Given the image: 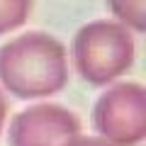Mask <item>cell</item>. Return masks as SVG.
I'll list each match as a JSON object with an SVG mask.
<instances>
[{
	"mask_svg": "<svg viewBox=\"0 0 146 146\" xmlns=\"http://www.w3.org/2000/svg\"><path fill=\"white\" fill-rule=\"evenodd\" d=\"M110 15L115 22L124 25L129 32H141L146 29V0H105Z\"/></svg>",
	"mask_w": 146,
	"mask_h": 146,
	"instance_id": "5",
	"label": "cell"
},
{
	"mask_svg": "<svg viewBox=\"0 0 146 146\" xmlns=\"http://www.w3.org/2000/svg\"><path fill=\"white\" fill-rule=\"evenodd\" d=\"M66 146H110L105 139H100V136H83L78 134L76 139H71Z\"/></svg>",
	"mask_w": 146,
	"mask_h": 146,
	"instance_id": "7",
	"label": "cell"
},
{
	"mask_svg": "<svg viewBox=\"0 0 146 146\" xmlns=\"http://www.w3.org/2000/svg\"><path fill=\"white\" fill-rule=\"evenodd\" d=\"M93 129L110 146H136L146 136V90L141 83H115L93 107Z\"/></svg>",
	"mask_w": 146,
	"mask_h": 146,
	"instance_id": "3",
	"label": "cell"
},
{
	"mask_svg": "<svg viewBox=\"0 0 146 146\" xmlns=\"http://www.w3.org/2000/svg\"><path fill=\"white\" fill-rule=\"evenodd\" d=\"M34 0H0V34L20 29L32 12Z\"/></svg>",
	"mask_w": 146,
	"mask_h": 146,
	"instance_id": "6",
	"label": "cell"
},
{
	"mask_svg": "<svg viewBox=\"0 0 146 146\" xmlns=\"http://www.w3.org/2000/svg\"><path fill=\"white\" fill-rule=\"evenodd\" d=\"M68 83V51L46 32H25L0 46V85L20 100L61 93Z\"/></svg>",
	"mask_w": 146,
	"mask_h": 146,
	"instance_id": "1",
	"label": "cell"
},
{
	"mask_svg": "<svg viewBox=\"0 0 146 146\" xmlns=\"http://www.w3.org/2000/svg\"><path fill=\"white\" fill-rule=\"evenodd\" d=\"M5 119H7V102H5V95H3V90H0V131H3Z\"/></svg>",
	"mask_w": 146,
	"mask_h": 146,
	"instance_id": "8",
	"label": "cell"
},
{
	"mask_svg": "<svg viewBox=\"0 0 146 146\" xmlns=\"http://www.w3.org/2000/svg\"><path fill=\"white\" fill-rule=\"evenodd\" d=\"M80 134V122L71 110L42 102L17 112L10 119V146H66Z\"/></svg>",
	"mask_w": 146,
	"mask_h": 146,
	"instance_id": "4",
	"label": "cell"
},
{
	"mask_svg": "<svg viewBox=\"0 0 146 146\" xmlns=\"http://www.w3.org/2000/svg\"><path fill=\"white\" fill-rule=\"evenodd\" d=\"M136 56L131 32L115 20H93L83 25L71 42L73 68L90 85H107L124 76Z\"/></svg>",
	"mask_w": 146,
	"mask_h": 146,
	"instance_id": "2",
	"label": "cell"
}]
</instances>
